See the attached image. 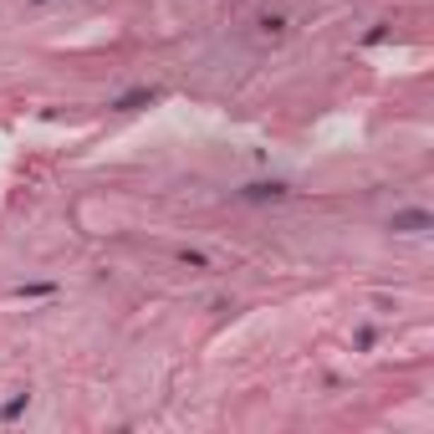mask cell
Instances as JSON below:
<instances>
[{"label":"cell","instance_id":"2","mask_svg":"<svg viewBox=\"0 0 434 434\" xmlns=\"http://www.w3.org/2000/svg\"><path fill=\"white\" fill-rule=\"evenodd\" d=\"M241 194H246V200H281V194H287V184H246Z\"/></svg>","mask_w":434,"mask_h":434},{"label":"cell","instance_id":"3","mask_svg":"<svg viewBox=\"0 0 434 434\" xmlns=\"http://www.w3.org/2000/svg\"><path fill=\"white\" fill-rule=\"evenodd\" d=\"M26 404H31V394H16V399H11L6 409H0V419H16V414H20V409H26Z\"/></svg>","mask_w":434,"mask_h":434},{"label":"cell","instance_id":"1","mask_svg":"<svg viewBox=\"0 0 434 434\" xmlns=\"http://www.w3.org/2000/svg\"><path fill=\"white\" fill-rule=\"evenodd\" d=\"M388 230H399V235H419V230H429V210H404V215H394V220H388Z\"/></svg>","mask_w":434,"mask_h":434}]
</instances>
